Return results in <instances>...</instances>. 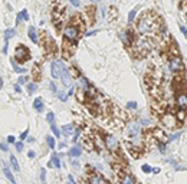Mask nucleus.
<instances>
[{"mask_svg": "<svg viewBox=\"0 0 187 184\" xmlns=\"http://www.w3.org/2000/svg\"><path fill=\"white\" fill-rule=\"evenodd\" d=\"M14 147H16V150H17V151H22V150H23V144H22L20 141H17V143L14 141Z\"/></svg>", "mask_w": 187, "mask_h": 184, "instance_id": "35", "label": "nucleus"}, {"mask_svg": "<svg viewBox=\"0 0 187 184\" xmlns=\"http://www.w3.org/2000/svg\"><path fill=\"white\" fill-rule=\"evenodd\" d=\"M141 170H143L144 173H147V174H148V173H151V167H150L148 164H143V167H141Z\"/></svg>", "mask_w": 187, "mask_h": 184, "instance_id": "33", "label": "nucleus"}, {"mask_svg": "<svg viewBox=\"0 0 187 184\" xmlns=\"http://www.w3.org/2000/svg\"><path fill=\"white\" fill-rule=\"evenodd\" d=\"M14 35H16V30H14V29H6V30H5V39H6V40H9L10 37H13Z\"/></svg>", "mask_w": 187, "mask_h": 184, "instance_id": "24", "label": "nucleus"}, {"mask_svg": "<svg viewBox=\"0 0 187 184\" xmlns=\"http://www.w3.org/2000/svg\"><path fill=\"white\" fill-rule=\"evenodd\" d=\"M28 155H29V158H35V157H36L35 151H29V152H28Z\"/></svg>", "mask_w": 187, "mask_h": 184, "instance_id": "44", "label": "nucleus"}, {"mask_svg": "<svg viewBox=\"0 0 187 184\" xmlns=\"http://www.w3.org/2000/svg\"><path fill=\"white\" fill-rule=\"evenodd\" d=\"M33 108H35L36 111L42 112V111H43V99H42V98H36L35 102H33Z\"/></svg>", "mask_w": 187, "mask_h": 184, "instance_id": "15", "label": "nucleus"}, {"mask_svg": "<svg viewBox=\"0 0 187 184\" xmlns=\"http://www.w3.org/2000/svg\"><path fill=\"white\" fill-rule=\"evenodd\" d=\"M0 150H2V151H9V145L7 144H5V143H0Z\"/></svg>", "mask_w": 187, "mask_h": 184, "instance_id": "36", "label": "nucleus"}, {"mask_svg": "<svg viewBox=\"0 0 187 184\" xmlns=\"http://www.w3.org/2000/svg\"><path fill=\"white\" fill-rule=\"evenodd\" d=\"M14 141H16V138H14L13 135H9V137H7V143H10V144H14Z\"/></svg>", "mask_w": 187, "mask_h": 184, "instance_id": "41", "label": "nucleus"}, {"mask_svg": "<svg viewBox=\"0 0 187 184\" xmlns=\"http://www.w3.org/2000/svg\"><path fill=\"white\" fill-rule=\"evenodd\" d=\"M62 131H63L65 135L72 137L74 132H75V127H74V125H65V127H62Z\"/></svg>", "mask_w": 187, "mask_h": 184, "instance_id": "13", "label": "nucleus"}, {"mask_svg": "<svg viewBox=\"0 0 187 184\" xmlns=\"http://www.w3.org/2000/svg\"><path fill=\"white\" fill-rule=\"evenodd\" d=\"M120 39H121V42L127 46V48H130V46L132 45V42H134V39H135L132 29H128V30L121 32V33H120Z\"/></svg>", "mask_w": 187, "mask_h": 184, "instance_id": "6", "label": "nucleus"}, {"mask_svg": "<svg viewBox=\"0 0 187 184\" xmlns=\"http://www.w3.org/2000/svg\"><path fill=\"white\" fill-rule=\"evenodd\" d=\"M5 175L7 177V180H9L12 184H16V178L13 177V173H12V171H10L7 167H5Z\"/></svg>", "mask_w": 187, "mask_h": 184, "instance_id": "19", "label": "nucleus"}, {"mask_svg": "<svg viewBox=\"0 0 187 184\" xmlns=\"http://www.w3.org/2000/svg\"><path fill=\"white\" fill-rule=\"evenodd\" d=\"M10 164H12V167H13L16 171H20L19 163H17V160H16V157H14V155H10Z\"/></svg>", "mask_w": 187, "mask_h": 184, "instance_id": "23", "label": "nucleus"}, {"mask_svg": "<svg viewBox=\"0 0 187 184\" xmlns=\"http://www.w3.org/2000/svg\"><path fill=\"white\" fill-rule=\"evenodd\" d=\"M89 184H107V183H105V180H104L102 177H99V175H94V177L89 180Z\"/></svg>", "mask_w": 187, "mask_h": 184, "instance_id": "18", "label": "nucleus"}, {"mask_svg": "<svg viewBox=\"0 0 187 184\" xmlns=\"http://www.w3.org/2000/svg\"><path fill=\"white\" fill-rule=\"evenodd\" d=\"M169 69L171 72H183V69H184V65H183V60L178 55H173L170 56L169 59Z\"/></svg>", "mask_w": 187, "mask_h": 184, "instance_id": "2", "label": "nucleus"}, {"mask_svg": "<svg viewBox=\"0 0 187 184\" xmlns=\"http://www.w3.org/2000/svg\"><path fill=\"white\" fill-rule=\"evenodd\" d=\"M26 140H28L29 143H35V138H32V137H28V138H26Z\"/></svg>", "mask_w": 187, "mask_h": 184, "instance_id": "49", "label": "nucleus"}, {"mask_svg": "<svg viewBox=\"0 0 187 184\" xmlns=\"http://www.w3.org/2000/svg\"><path fill=\"white\" fill-rule=\"evenodd\" d=\"M51 129H52V132L55 134V137H61V131L58 129V127H56L55 124H51Z\"/></svg>", "mask_w": 187, "mask_h": 184, "instance_id": "29", "label": "nucleus"}, {"mask_svg": "<svg viewBox=\"0 0 187 184\" xmlns=\"http://www.w3.org/2000/svg\"><path fill=\"white\" fill-rule=\"evenodd\" d=\"M151 171H153L154 174H158V173H160V168H158V167H154V168H151Z\"/></svg>", "mask_w": 187, "mask_h": 184, "instance_id": "45", "label": "nucleus"}, {"mask_svg": "<svg viewBox=\"0 0 187 184\" xmlns=\"http://www.w3.org/2000/svg\"><path fill=\"white\" fill-rule=\"evenodd\" d=\"M51 74H52V76H53L55 79H59L61 68H59V63H58V60H56V62H52V65H51Z\"/></svg>", "mask_w": 187, "mask_h": 184, "instance_id": "11", "label": "nucleus"}, {"mask_svg": "<svg viewBox=\"0 0 187 184\" xmlns=\"http://www.w3.org/2000/svg\"><path fill=\"white\" fill-rule=\"evenodd\" d=\"M46 143H48V145L51 147V150H55L56 143H55V138H53L52 135H48V137H46Z\"/></svg>", "mask_w": 187, "mask_h": 184, "instance_id": "22", "label": "nucleus"}, {"mask_svg": "<svg viewBox=\"0 0 187 184\" xmlns=\"http://www.w3.org/2000/svg\"><path fill=\"white\" fill-rule=\"evenodd\" d=\"M104 141H105V145L108 147L109 151H118V150H120V143H118V140H117L115 137L107 135Z\"/></svg>", "mask_w": 187, "mask_h": 184, "instance_id": "9", "label": "nucleus"}, {"mask_svg": "<svg viewBox=\"0 0 187 184\" xmlns=\"http://www.w3.org/2000/svg\"><path fill=\"white\" fill-rule=\"evenodd\" d=\"M29 51L25 48L23 45H19L17 48L14 49V58H16V60L17 62H26L28 59H29Z\"/></svg>", "mask_w": 187, "mask_h": 184, "instance_id": "4", "label": "nucleus"}, {"mask_svg": "<svg viewBox=\"0 0 187 184\" xmlns=\"http://www.w3.org/2000/svg\"><path fill=\"white\" fill-rule=\"evenodd\" d=\"M74 94H75V88L71 86V88H69V92H68V97H71V95H74Z\"/></svg>", "mask_w": 187, "mask_h": 184, "instance_id": "42", "label": "nucleus"}, {"mask_svg": "<svg viewBox=\"0 0 187 184\" xmlns=\"http://www.w3.org/2000/svg\"><path fill=\"white\" fill-rule=\"evenodd\" d=\"M28 33H29V39H30V40H32L33 43H39V39H38V33H36V29H35L33 26H30V28H29Z\"/></svg>", "mask_w": 187, "mask_h": 184, "instance_id": "12", "label": "nucleus"}, {"mask_svg": "<svg viewBox=\"0 0 187 184\" xmlns=\"http://www.w3.org/2000/svg\"><path fill=\"white\" fill-rule=\"evenodd\" d=\"M121 183H122V184H135V178H134L131 174H125V175L122 177Z\"/></svg>", "mask_w": 187, "mask_h": 184, "instance_id": "16", "label": "nucleus"}, {"mask_svg": "<svg viewBox=\"0 0 187 184\" xmlns=\"http://www.w3.org/2000/svg\"><path fill=\"white\" fill-rule=\"evenodd\" d=\"M14 91H16V92H22V89H20V85H14Z\"/></svg>", "mask_w": 187, "mask_h": 184, "instance_id": "48", "label": "nucleus"}, {"mask_svg": "<svg viewBox=\"0 0 187 184\" xmlns=\"http://www.w3.org/2000/svg\"><path fill=\"white\" fill-rule=\"evenodd\" d=\"M163 124H164L166 128H169V129H174L178 125V122L176 120V115H173V114H166L164 117H163Z\"/></svg>", "mask_w": 187, "mask_h": 184, "instance_id": "7", "label": "nucleus"}, {"mask_svg": "<svg viewBox=\"0 0 187 184\" xmlns=\"http://www.w3.org/2000/svg\"><path fill=\"white\" fill-rule=\"evenodd\" d=\"M140 132H141V127L138 122H131L128 125V137L132 141H135L137 138H140Z\"/></svg>", "mask_w": 187, "mask_h": 184, "instance_id": "8", "label": "nucleus"}, {"mask_svg": "<svg viewBox=\"0 0 187 184\" xmlns=\"http://www.w3.org/2000/svg\"><path fill=\"white\" fill-rule=\"evenodd\" d=\"M180 30H181V33H183V35H187V30H186V28H184V26H180Z\"/></svg>", "mask_w": 187, "mask_h": 184, "instance_id": "47", "label": "nucleus"}, {"mask_svg": "<svg viewBox=\"0 0 187 184\" xmlns=\"http://www.w3.org/2000/svg\"><path fill=\"white\" fill-rule=\"evenodd\" d=\"M160 20L157 19V16L154 13H146L138 19L137 23V30L140 35H146V36H155L158 26H160Z\"/></svg>", "mask_w": 187, "mask_h": 184, "instance_id": "1", "label": "nucleus"}, {"mask_svg": "<svg viewBox=\"0 0 187 184\" xmlns=\"http://www.w3.org/2000/svg\"><path fill=\"white\" fill-rule=\"evenodd\" d=\"M158 150H160L161 154H166V152H167V145H166L164 143L160 141V143H158Z\"/></svg>", "mask_w": 187, "mask_h": 184, "instance_id": "27", "label": "nucleus"}, {"mask_svg": "<svg viewBox=\"0 0 187 184\" xmlns=\"http://www.w3.org/2000/svg\"><path fill=\"white\" fill-rule=\"evenodd\" d=\"M36 89H38V85H36V83H33V82L28 83V92H35Z\"/></svg>", "mask_w": 187, "mask_h": 184, "instance_id": "30", "label": "nucleus"}, {"mask_svg": "<svg viewBox=\"0 0 187 184\" xmlns=\"http://www.w3.org/2000/svg\"><path fill=\"white\" fill-rule=\"evenodd\" d=\"M178 137H180V134H173V135L170 137V140H171V141H173V140H177Z\"/></svg>", "mask_w": 187, "mask_h": 184, "instance_id": "43", "label": "nucleus"}, {"mask_svg": "<svg viewBox=\"0 0 187 184\" xmlns=\"http://www.w3.org/2000/svg\"><path fill=\"white\" fill-rule=\"evenodd\" d=\"M42 184H46V181H42Z\"/></svg>", "mask_w": 187, "mask_h": 184, "instance_id": "50", "label": "nucleus"}, {"mask_svg": "<svg viewBox=\"0 0 187 184\" xmlns=\"http://www.w3.org/2000/svg\"><path fill=\"white\" fill-rule=\"evenodd\" d=\"M12 65H13L14 72H17V74H25V72H28V69H26V68H23V66H19V65H16V62H14V60H12Z\"/></svg>", "mask_w": 187, "mask_h": 184, "instance_id": "21", "label": "nucleus"}, {"mask_svg": "<svg viewBox=\"0 0 187 184\" xmlns=\"http://www.w3.org/2000/svg\"><path fill=\"white\" fill-rule=\"evenodd\" d=\"M176 104L180 109H186L187 106V97H186V91H178L176 94Z\"/></svg>", "mask_w": 187, "mask_h": 184, "instance_id": "10", "label": "nucleus"}, {"mask_svg": "<svg viewBox=\"0 0 187 184\" xmlns=\"http://www.w3.org/2000/svg\"><path fill=\"white\" fill-rule=\"evenodd\" d=\"M49 88H51V91L53 92V94H56V92H58V89H56V85L51 81V83H49Z\"/></svg>", "mask_w": 187, "mask_h": 184, "instance_id": "37", "label": "nucleus"}, {"mask_svg": "<svg viewBox=\"0 0 187 184\" xmlns=\"http://www.w3.org/2000/svg\"><path fill=\"white\" fill-rule=\"evenodd\" d=\"M19 14H20V17L23 19V20H29V13H28V10L25 9V10H22V12H19Z\"/></svg>", "mask_w": 187, "mask_h": 184, "instance_id": "28", "label": "nucleus"}, {"mask_svg": "<svg viewBox=\"0 0 187 184\" xmlns=\"http://www.w3.org/2000/svg\"><path fill=\"white\" fill-rule=\"evenodd\" d=\"M82 154V150L79 147H72L71 150H69V155L71 157H79Z\"/></svg>", "mask_w": 187, "mask_h": 184, "instance_id": "20", "label": "nucleus"}, {"mask_svg": "<svg viewBox=\"0 0 187 184\" xmlns=\"http://www.w3.org/2000/svg\"><path fill=\"white\" fill-rule=\"evenodd\" d=\"M51 164H52V167H55V168H61V160H59V157H58L56 154L52 155V158H51Z\"/></svg>", "mask_w": 187, "mask_h": 184, "instance_id": "17", "label": "nucleus"}, {"mask_svg": "<svg viewBox=\"0 0 187 184\" xmlns=\"http://www.w3.org/2000/svg\"><path fill=\"white\" fill-rule=\"evenodd\" d=\"M135 14H137V9H132V10L128 13V23H132V22H134Z\"/></svg>", "mask_w": 187, "mask_h": 184, "instance_id": "25", "label": "nucleus"}, {"mask_svg": "<svg viewBox=\"0 0 187 184\" xmlns=\"http://www.w3.org/2000/svg\"><path fill=\"white\" fill-rule=\"evenodd\" d=\"M92 2H97V0H92Z\"/></svg>", "mask_w": 187, "mask_h": 184, "instance_id": "51", "label": "nucleus"}, {"mask_svg": "<svg viewBox=\"0 0 187 184\" xmlns=\"http://www.w3.org/2000/svg\"><path fill=\"white\" fill-rule=\"evenodd\" d=\"M28 135H29V129L23 131V132L20 134V140H22V141H23V140H26V138H28Z\"/></svg>", "mask_w": 187, "mask_h": 184, "instance_id": "34", "label": "nucleus"}, {"mask_svg": "<svg viewBox=\"0 0 187 184\" xmlns=\"http://www.w3.org/2000/svg\"><path fill=\"white\" fill-rule=\"evenodd\" d=\"M56 94H58V98H59L61 101H66V98H68V95L65 94V92H63V91H61V92H56Z\"/></svg>", "mask_w": 187, "mask_h": 184, "instance_id": "31", "label": "nucleus"}, {"mask_svg": "<svg viewBox=\"0 0 187 184\" xmlns=\"http://www.w3.org/2000/svg\"><path fill=\"white\" fill-rule=\"evenodd\" d=\"M40 178H42V181H46V180H45V178H46V170H45V168L40 170Z\"/></svg>", "mask_w": 187, "mask_h": 184, "instance_id": "40", "label": "nucleus"}, {"mask_svg": "<svg viewBox=\"0 0 187 184\" xmlns=\"http://www.w3.org/2000/svg\"><path fill=\"white\" fill-rule=\"evenodd\" d=\"M176 120L178 124H183L184 120H186V109H180L177 114H176Z\"/></svg>", "mask_w": 187, "mask_h": 184, "instance_id": "14", "label": "nucleus"}, {"mask_svg": "<svg viewBox=\"0 0 187 184\" xmlns=\"http://www.w3.org/2000/svg\"><path fill=\"white\" fill-rule=\"evenodd\" d=\"M127 106H128L130 109H135V108H137V102L131 101V102H128V104H127Z\"/></svg>", "mask_w": 187, "mask_h": 184, "instance_id": "38", "label": "nucleus"}, {"mask_svg": "<svg viewBox=\"0 0 187 184\" xmlns=\"http://www.w3.org/2000/svg\"><path fill=\"white\" fill-rule=\"evenodd\" d=\"M59 68H61V74H59V79H62V83L66 86H71V76H69V71L65 66V63L62 60H58Z\"/></svg>", "mask_w": 187, "mask_h": 184, "instance_id": "5", "label": "nucleus"}, {"mask_svg": "<svg viewBox=\"0 0 187 184\" xmlns=\"http://www.w3.org/2000/svg\"><path fill=\"white\" fill-rule=\"evenodd\" d=\"M63 37L68 42H75L79 37V29H78V26H75V25L66 26L65 30H63Z\"/></svg>", "mask_w": 187, "mask_h": 184, "instance_id": "3", "label": "nucleus"}, {"mask_svg": "<svg viewBox=\"0 0 187 184\" xmlns=\"http://www.w3.org/2000/svg\"><path fill=\"white\" fill-rule=\"evenodd\" d=\"M46 121H48L49 124H53V122H55V115H53V112H48V114H46Z\"/></svg>", "mask_w": 187, "mask_h": 184, "instance_id": "26", "label": "nucleus"}, {"mask_svg": "<svg viewBox=\"0 0 187 184\" xmlns=\"http://www.w3.org/2000/svg\"><path fill=\"white\" fill-rule=\"evenodd\" d=\"M181 10H183V13L186 12V2H184V0L181 2Z\"/></svg>", "mask_w": 187, "mask_h": 184, "instance_id": "46", "label": "nucleus"}, {"mask_svg": "<svg viewBox=\"0 0 187 184\" xmlns=\"http://www.w3.org/2000/svg\"><path fill=\"white\" fill-rule=\"evenodd\" d=\"M69 2H71V5H72L74 7H79V5H81L79 0H69Z\"/></svg>", "mask_w": 187, "mask_h": 184, "instance_id": "39", "label": "nucleus"}, {"mask_svg": "<svg viewBox=\"0 0 187 184\" xmlns=\"http://www.w3.org/2000/svg\"><path fill=\"white\" fill-rule=\"evenodd\" d=\"M28 82V79H26V76H20L19 79H17V85H25Z\"/></svg>", "mask_w": 187, "mask_h": 184, "instance_id": "32", "label": "nucleus"}]
</instances>
